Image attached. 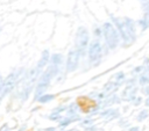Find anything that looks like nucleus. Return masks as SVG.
Here are the masks:
<instances>
[{"label":"nucleus","instance_id":"1","mask_svg":"<svg viewBox=\"0 0 149 131\" xmlns=\"http://www.w3.org/2000/svg\"><path fill=\"white\" fill-rule=\"evenodd\" d=\"M113 22L115 24V28L121 36V39L125 45H129L135 41L136 37V29H135V23L133 20L128 17L119 19V17H113Z\"/></svg>","mask_w":149,"mask_h":131},{"label":"nucleus","instance_id":"2","mask_svg":"<svg viewBox=\"0 0 149 131\" xmlns=\"http://www.w3.org/2000/svg\"><path fill=\"white\" fill-rule=\"evenodd\" d=\"M101 31L104 34V37H105L107 46L109 49H112V50L115 49L119 45V42H120V35H119L115 26L112 24L111 22H106V23L102 24Z\"/></svg>","mask_w":149,"mask_h":131},{"label":"nucleus","instance_id":"3","mask_svg":"<svg viewBox=\"0 0 149 131\" xmlns=\"http://www.w3.org/2000/svg\"><path fill=\"white\" fill-rule=\"evenodd\" d=\"M90 42V35L86 28L79 27L76 32V50L79 52L80 57H84L86 53V50L88 49Z\"/></svg>","mask_w":149,"mask_h":131},{"label":"nucleus","instance_id":"4","mask_svg":"<svg viewBox=\"0 0 149 131\" xmlns=\"http://www.w3.org/2000/svg\"><path fill=\"white\" fill-rule=\"evenodd\" d=\"M23 70L20 68L19 71H15V72H12L10 74L7 75V78L3 80V85H2V90H1V94H0V100L6 96L9 92H12V89L15 87V85L19 82V79L22 74Z\"/></svg>","mask_w":149,"mask_h":131},{"label":"nucleus","instance_id":"5","mask_svg":"<svg viewBox=\"0 0 149 131\" xmlns=\"http://www.w3.org/2000/svg\"><path fill=\"white\" fill-rule=\"evenodd\" d=\"M88 59L92 64L100 61L102 57V46L98 41H93L88 44Z\"/></svg>","mask_w":149,"mask_h":131},{"label":"nucleus","instance_id":"6","mask_svg":"<svg viewBox=\"0 0 149 131\" xmlns=\"http://www.w3.org/2000/svg\"><path fill=\"white\" fill-rule=\"evenodd\" d=\"M79 58H80V54L76 49L71 50L68 53V58H66V71L68 72H73L78 67Z\"/></svg>","mask_w":149,"mask_h":131},{"label":"nucleus","instance_id":"7","mask_svg":"<svg viewBox=\"0 0 149 131\" xmlns=\"http://www.w3.org/2000/svg\"><path fill=\"white\" fill-rule=\"evenodd\" d=\"M141 5L143 8V19L139 21V24L141 26L142 30H146L149 28V0H141Z\"/></svg>","mask_w":149,"mask_h":131},{"label":"nucleus","instance_id":"8","mask_svg":"<svg viewBox=\"0 0 149 131\" xmlns=\"http://www.w3.org/2000/svg\"><path fill=\"white\" fill-rule=\"evenodd\" d=\"M136 87L134 86V83H129L126 89L122 92L121 94V99L125 100V101H133L135 99V95H136Z\"/></svg>","mask_w":149,"mask_h":131},{"label":"nucleus","instance_id":"9","mask_svg":"<svg viewBox=\"0 0 149 131\" xmlns=\"http://www.w3.org/2000/svg\"><path fill=\"white\" fill-rule=\"evenodd\" d=\"M49 60H50L49 51H48V50H44V51L42 52V56H41L40 61L37 63V66H36V70H37V72H38V73H41V71L45 67V65L49 63Z\"/></svg>","mask_w":149,"mask_h":131},{"label":"nucleus","instance_id":"10","mask_svg":"<svg viewBox=\"0 0 149 131\" xmlns=\"http://www.w3.org/2000/svg\"><path fill=\"white\" fill-rule=\"evenodd\" d=\"M119 87H120V86L111 79V80H109L108 82H106V85L104 86V92H105V93H109V94H112V93H114Z\"/></svg>","mask_w":149,"mask_h":131},{"label":"nucleus","instance_id":"11","mask_svg":"<svg viewBox=\"0 0 149 131\" xmlns=\"http://www.w3.org/2000/svg\"><path fill=\"white\" fill-rule=\"evenodd\" d=\"M100 115H101L102 117H106V119H107V121H111V119H114V118H116V117L119 116V112H118V110L107 109V110H105L104 112H101Z\"/></svg>","mask_w":149,"mask_h":131},{"label":"nucleus","instance_id":"12","mask_svg":"<svg viewBox=\"0 0 149 131\" xmlns=\"http://www.w3.org/2000/svg\"><path fill=\"white\" fill-rule=\"evenodd\" d=\"M62 61H63V57H62V54H59V53H55V54H52L51 58H50V64L54 65V66H57V67L61 66Z\"/></svg>","mask_w":149,"mask_h":131},{"label":"nucleus","instance_id":"13","mask_svg":"<svg viewBox=\"0 0 149 131\" xmlns=\"http://www.w3.org/2000/svg\"><path fill=\"white\" fill-rule=\"evenodd\" d=\"M66 110H68V112H66L68 116H77V114L79 111V105L77 103H71Z\"/></svg>","mask_w":149,"mask_h":131},{"label":"nucleus","instance_id":"14","mask_svg":"<svg viewBox=\"0 0 149 131\" xmlns=\"http://www.w3.org/2000/svg\"><path fill=\"white\" fill-rule=\"evenodd\" d=\"M54 99H55V95H52V94H43L37 100H38L40 103H48V102L52 101Z\"/></svg>","mask_w":149,"mask_h":131},{"label":"nucleus","instance_id":"15","mask_svg":"<svg viewBox=\"0 0 149 131\" xmlns=\"http://www.w3.org/2000/svg\"><path fill=\"white\" fill-rule=\"evenodd\" d=\"M112 80L114 81V82H116L119 86L123 82V80H125V74L122 73V72H119V73H116L113 78H112Z\"/></svg>","mask_w":149,"mask_h":131},{"label":"nucleus","instance_id":"16","mask_svg":"<svg viewBox=\"0 0 149 131\" xmlns=\"http://www.w3.org/2000/svg\"><path fill=\"white\" fill-rule=\"evenodd\" d=\"M139 82L140 85H146V83H149V74H146V73H142L140 79H139Z\"/></svg>","mask_w":149,"mask_h":131},{"label":"nucleus","instance_id":"17","mask_svg":"<svg viewBox=\"0 0 149 131\" xmlns=\"http://www.w3.org/2000/svg\"><path fill=\"white\" fill-rule=\"evenodd\" d=\"M149 116V112L147 111V110H142V111H140V114H139V116H137V121H144L147 117Z\"/></svg>","mask_w":149,"mask_h":131},{"label":"nucleus","instance_id":"18","mask_svg":"<svg viewBox=\"0 0 149 131\" xmlns=\"http://www.w3.org/2000/svg\"><path fill=\"white\" fill-rule=\"evenodd\" d=\"M49 118L51 121H61L63 117H62V114H57V112H51V115L49 116Z\"/></svg>","mask_w":149,"mask_h":131},{"label":"nucleus","instance_id":"19","mask_svg":"<svg viewBox=\"0 0 149 131\" xmlns=\"http://www.w3.org/2000/svg\"><path fill=\"white\" fill-rule=\"evenodd\" d=\"M92 124H93V122H92L91 119H85L84 122H81V125H83L85 129H86V128H88V126H91Z\"/></svg>","mask_w":149,"mask_h":131},{"label":"nucleus","instance_id":"20","mask_svg":"<svg viewBox=\"0 0 149 131\" xmlns=\"http://www.w3.org/2000/svg\"><path fill=\"white\" fill-rule=\"evenodd\" d=\"M133 101H134V104H135V105H139V104L142 102V99H141L140 96H137V97H135Z\"/></svg>","mask_w":149,"mask_h":131},{"label":"nucleus","instance_id":"21","mask_svg":"<svg viewBox=\"0 0 149 131\" xmlns=\"http://www.w3.org/2000/svg\"><path fill=\"white\" fill-rule=\"evenodd\" d=\"M0 131H9V129H8V125H7V124H3V125L0 128Z\"/></svg>","mask_w":149,"mask_h":131},{"label":"nucleus","instance_id":"22","mask_svg":"<svg viewBox=\"0 0 149 131\" xmlns=\"http://www.w3.org/2000/svg\"><path fill=\"white\" fill-rule=\"evenodd\" d=\"M143 93H144L146 95H149V85H148V86H146V87L143 88Z\"/></svg>","mask_w":149,"mask_h":131},{"label":"nucleus","instance_id":"23","mask_svg":"<svg viewBox=\"0 0 149 131\" xmlns=\"http://www.w3.org/2000/svg\"><path fill=\"white\" fill-rule=\"evenodd\" d=\"M2 85H3V79L0 75V94H1V90H2Z\"/></svg>","mask_w":149,"mask_h":131},{"label":"nucleus","instance_id":"24","mask_svg":"<svg viewBox=\"0 0 149 131\" xmlns=\"http://www.w3.org/2000/svg\"><path fill=\"white\" fill-rule=\"evenodd\" d=\"M142 70H143V66H139V67H136V68L134 70V72H135V73H136V72H141Z\"/></svg>","mask_w":149,"mask_h":131},{"label":"nucleus","instance_id":"25","mask_svg":"<svg viewBox=\"0 0 149 131\" xmlns=\"http://www.w3.org/2000/svg\"><path fill=\"white\" fill-rule=\"evenodd\" d=\"M129 131H140V129H139L137 126H134V128H130Z\"/></svg>","mask_w":149,"mask_h":131},{"label":"nucleus","instance_id":"26","mask_svg":"<svg viewBox=\"0 0 149 131\" xmlns=\"http://www.w3.org/2000/svg\"><path fill=\"white\" fill-rule=\"evenodd\" d=\"M44 131H56V128H47L44 129Z\"/></svg>","mask_w":149,"mask_h":131},{"label":"nucleus","instance_id":"27","mask_svg":"<svg viewBox=\"0 0 149 131\" xmlns=\"http://www.w3.org/2000/svg\"><path fill=\"white\" fill-rule=\"evenodd\" d=\"M146 105H149V97H148L147 101H146Z\"/></svg>","mask_w":149,"mask_h":131},{"label":"nucleus","instance_id":"28","mask_svg":"<svg viewBox=\"0 0 149 131\" xmlns=\"http://www.w3.org/2000/svg\"><path fill=\"white\" fill-rule=\"evenodd\" d=\"M68 131H78V130H76V129H71V130H68Z\"/></svg>","mask_w":149,"mask_h":131},{"label":"nucleus","instance_id":"29","mask_svg":"<svg viewBox=\"0 0 149 131\" xmlns=\"http://www.w3.org/2000/svg\"><path fill=\"white\" fill-rule=\"evenodd\" d=\"M148 73H149V67H148Z\"/></svg>","mask_w":149,"mask_h":131},{"label":"nucleus","instance_id":"30","mask_svg":"<svg viewBox=\"0 0 149 131\" xmlns=\"http://www.w3.org/2000/svg\"><path fill=\"white\" fill-rule=\"evenodd\" d=\"M40 131H44V130H40Z\"/></svg>","mask_w":149,"mask_h":131}]
</instances>
